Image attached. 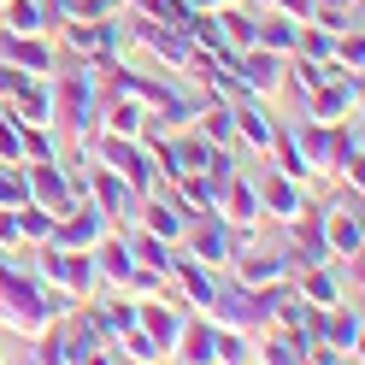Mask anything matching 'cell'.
Wrapping results in <instances>:
<instances>
[{"instance_id": "6da1fadb", "label": "cell", "mask_w": 365, "mask_h": 365, "mask_svg": "<svg viewBox=\"0 0 365 365\" xmlns=\"http://www.w3.org/2000/svg\"><path fill=\"white\" fill-rule=\"evenodd\" d=\"M242 83L247 88H277V53H247V65H242Z\"/></svg>"}, {"instance_id": "7a4b0ae2", "label": "cell", "mask_w": 365, "mask_h": 365, "mask_svg": "<svg viewBox=\"0 0 365 365\" xmlns=\"http://www.w3.org/2000/svg\"><path fill=\"white\" fill-rule=\"evenodd\" d=\"M106 159H112V165H118V171L135 182V189H148V165L135 159V148H118V142H112V148H106Z\"/></svg>"}, {"instance_id": "3957f363", "label": "cell", "mask_w": 365, "mask_h": 365, "mask_svg": "<svg viewBox=\"0 0 365 365\" xmlns=\"http://www.w3.org/2000/svg\"><path fill=\"white\" fill-rule=\"evenodd\" d=\"M6 18H12V36H36V30H41V12L30 6V0H12Z\"/></svg>"}, {"instance_id": "277c9868", "label": "cell", "mask_w": 365, "mask_h": 365, "mask_svg": "<svg viewBox=\"0 0 365 365\" xmlns=\"http://www.w3.org/2000/svg\"><path fill=\"white\" fill-rule=\"evenodd\" d=\"M195 254L212 265V259H224V254H230V236H224V230H200V236H195Z\"/></svg>"}, {"instance_id": "5b68a950", "label": "cell", "mask_w": 365, "mask_h": 365, "mask_svg": "<svg viewBox=\"0 0 365 365\" xmlns=\"http://www.w3.org/2000/svg\"><path fill=\"white\" fill-rule=\"evenodd\" d=\"M247 271V283H271V277H283V259H242Z\"/></svg>"}, {"instance_id": "8992f818", "label": "cell", "mask_w": 365, "mask_h": 365, "mask_svg": "<svg viewBox=\"0 0 365 365\" xmlns=\"http://www.w3.org/2000/svg\"><path fill=\"white\" fill-rule=\"evenodd\" d=\"M189 359H218V341H212V330H189Z\"/></svg>"}, {"instance_id": "52a82bcc", "label": "cell", "mask_w": 365, "mask_h": 365, "mask_svg": "<svg viewBox=\"0 0 365 365\" xmlns=\"http://www.w3.org/2000/svg\"><path fill=\"white\" fill-rule=\"evenodd\" d=\"M148 12H153V18H165L171 30H182V24H189V12H182L177 0H148Z\"/></svg>"}, {"instance_id": "ba28073f", "label": "cell", "mask_w": 365, "mask_h": 365, "mask_svg": "<svg viewBox=\"0 0 365 365\" xmlns=\"http://www.w3.org/2000/svg\"><path fill=\"white\" fill-rule=\"evenodd\" d=\"M242 118V130H247V142H259V148H271V124L259 118V112H236Z\"/></svg>"}, {"instance_id": "9c48e42d", "label": "cell", "mask_w": 365, "mask_h": 365, "mask_svg": "<svg viewBox=\"0 0 365 365\" xmlns=\"http://www.w3.org/2000/svg\"><path fill=\"white\" fill-rule=\"evenodd\" d=\"M101 271H106V277H130V254H124V247H106V254H101Z\"/></svg>"}, {"instance_id": "30bf717a", "label": "cell", "mask_w": 365, "mask_h": 365, "mask_svg": "<svg viewBox=\"0 0 365 365\" xmlns=\"http://www.w3.org/2000/svg\"><path fill=\"white\" fill-rule=\"evenodd\" d=\"M336 247H341V254H359V224L336 218Z\"/></svg>"}, {"instance_id": "8fae6325", "label": "cell", "mask_w": 365, "mask_h": 365, "mask_svg": "<svg viewBox=\"0 0 365 365\" xmlns=\"http://www.w3.org/2000/svg\"><path fill=\"white\" fill-rule=\"evenodd\" d=\"M207 130H212L218 142H224V135L236 130V112H224V106H212V112H207Z\"/></svg>"}, {"instance_id": "7c38bea8", "label": "cell", "mask_w": 365, "mask_h": 365, "mask_svg": "<svg viewBox=\"0 0 365 365\" xmlns=\"http://www.w3.org/2000/svg\"><path fill=\"white\" fill-rule=\"evenodd\" d=\"M153 230H159V236H177V230H182V218H177L171 207H153Z\"/></svg>"}, {"instance_id": "4fadbf2b", "label": "cell", "mask_w": 365, "mask_h": 365, "mask_svg": "<svg viewBox=\"0 0 365 365\" xmlns=\"http://www.w3.org/2000/svg\"><path fill=\"white\" fill-rule=\"evenodd\" d=\"M271 200H277V212H294V207H301V195H294L289 182H271Z\"/></svg>"}, {"instance_id": "5bb4252c", "label": "cell", "mask_w": 365, "mask_h": 365, "mask_svg": "<svg viewBox=\"0 0 365 365\" xmlns=\"http://www.w3.org/2000/svg\"><path fill=\"white\" fill-rule=\"evenodd\" d=\"M289 41H294V30L283 24V18H277V24H265V48H289Z\"/></svg>"}, {"instance_id": "9a60e30c", "label": "cell", "mask_w": 365, "mask_h": 365, "mask_svg": "<svg viewBox=\"0 0 365 365\" xmlns=\"http://www.w3.org/2000/svg\"><path fill=\"white\" fill-rule=\"evenodd\" d=\"M224 24H230V36H236V41H254V24H247V18H224Z\"/></svg>"}, {"instance_id": "2e32d148", "label": "cell", "mask_w": 365, "mask_h": 365, "mask_svg": "<svg viewBox=\"0 0 365 365\" xmlns=\"http://www.w3.org/2000/svg\"><path fill=\"white\" fill-rule=\"evenodd\" d=\"M0 200H24V189H18L12 177H0Z\"/></svg>"}, {"instance_id": "e0dca14e", "label": "cell", "mask_w": 365, "mask_h": 365, "mask_svg": "<svg viewBox=\"0 0 365 365\" xmlns=\"http://www.w3.org/2000/svg\"><path fill=\"white\" fill-rule=\"evenodd\" d=\"M283 12H294V18H301V12H312V0H283Z\"/></svg>"}]
</instances>
